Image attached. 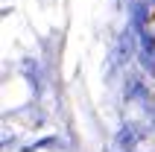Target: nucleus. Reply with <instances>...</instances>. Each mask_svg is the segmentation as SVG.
Instances as JSON below:
<instances>
[{
    "label": "nucleus",
    "mask_w": 155,
    "mask_h": 152,
    "mask_svg": "<svg viewBox=\"0 0 155 152\" xmlns=\"http://www.w3.org/2000/svg\"><path fill=\"white\" fill-rule=\"evenodd\" d=\"M120 144L123 146H135V144H138V129H135V126L123 129V132H120Z\"/></svg>",
    "instance_id": "obj_1"
}]
</instances>
